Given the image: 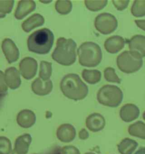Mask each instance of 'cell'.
I'll return each mask as SVG.
<instances>
[{
  "instance_id": "1",
  "label": "cell",
  "mask_w": 145,
  "mask_h": 154,
  "mask_svg": "<svg viewBox=\"0 0 145 154\" xmlns=\"http://www.w3.org/2000/svg\"><path fill=\"white\" fill-rule=\"evenodd\" d=\"M60 89L65 97L76 101L83 100L89 93L87 86L75 73H69L63 78Z\"/></svg>"
},
{
  "instance_id": "2",
  "label": "cell",
  "mask_w": 145,
  "mask_h": 154,
  "mask_svg": "<svg viewBox=\"0 0 145 154\" xmlns=\"http://www.w3.org/2000/svg\"><path fill=\"white\" fill-rule=\"evenodd\" d=\"M54 37L53 32L47 28L33 32L28 37L27 46L30 51L39 54H48L51 50Z\"/></svg>"
},
{
  "instance_id": "3",
  "label": "cell",
  "mask_w": 145,
  "mask_h": 154,
  "mask_svg": "<svg viewBox=\"0 0 145 154\" xmlns=\"http://www.w3.org/2000/svg\"><path fill=\"white\" fill-rule=\"evenodd\" d=\"M77 44L72 39L60 37L57 41L52 59L63 66H69L74 63L76 58Z\"/></svg>"
},
{
  "instance_id": "4",
  "label": "cell",
  "mask_w": 145,
  "mask_h": 154,
  "mask_svg": "<svg viewBox=\"0 0 145 154\" xmlns=\"http://www.w3.org/2000/svg\"><path fill=\"white\" fill-rule=\"evenodd\" d=\"M79 63L87 67H94L102 60V51L99 46L93 42H85L78 49Z\"/></svg>"
},
{
  "instance_id": "5",
  "label": "cell",
  "mask_w": 145,
  "mask_h": 154,
  "mask_svg": "<svg viewBox=\"0 0 145 154\" xmlns=\"http://www.w3.org/2000/svg\"><path fill=\"white\" fill-rule=\"evenodd\" d=\"M117 64L118 68L123 72H136L143 66L142 57L134 51H125L118 56Z\"/></svg>"
},
{
  "instance_id": "6",
  "label": "cell",
  "mask_w": 145,
  "mask_h": 154,
  "mask_svg": "<svg viewBox=\"0 0 145 154\" xmlns=\"http://www.w3.org/2000/svg\"><path fill=\"white\" fill-rule=\"evenodd\" d=\"M122 91L118 86L105 85L97 93V100L100 103L110 107H118L122 102Z\"/></svg>"
},
{
  "instance_id": "7",
  "label": "cell",
  "mask_w": 145,
  "mask_h": 154,
  "mask_svg": "<svg viewBox=\"0 0 145 154\" xmlns=\"http://www.w3.org/2000/svg\"><path fill=\"white\" fill-rule=\"evenodd\" d=\"M118 26V20L112 14L104 13L98 15L95 18V28L103 35H108L114 32Z\"/></svg>"
},
{
  "instance_id": "8",
  "label": "cell",
  "mask_w": 145,
  "mask_h": 154,
  "mask_svg": "<svg viewBox=\"0 0 145 154\" xmlns=\"http://www.w3.org/2000/svg\"><path fill=\"white\" fill-rule=\"evenodd\" d=\"M37 69V63L31 57H26L19 63V70L23 78L31 80L35 76Z\"/></svg>"
},
{
  "instance_id": "9",
  "label": "cell",
  "mask_w": 145,
  "mask_h": 154,
  "mask_svg": "<svg viewBox=\"0 0 145 154\" xmlns=\"http://www.w3.org/2000/svg\"><path fill=\"white\" fill-rule=\"evenodd\" d=\"M2 50L8 63H13L19 58V51L15 44L10 38H5L2 42Z\"/></svg>"
},
{
  "instance_id": "10",
  "label": "cell",
  "mask_w": 145,
  "mask_h": 154,
  "mask_svg": "<svg viewBox=\"0 0 145 154\" xmlns=\"http://www.w3.org/2000/svg\"><path fill=\"white\" fill-rule=\"evenodd\" d=\"M59 140L65 143L70 142L74 140L76 136V131L72 125L63 124L58 128L56 132Z\"/></svg>"
},
{
  "instance_id": "11",
  "label": "cell",
  "mask_w": 145,
  "mask_h": 154,
  "mask_svg": "<svg viewBox=\"0 0 145 154\" xmlns=\"http://www.w3.org/2000/svg\"><path fill=\"white\" fill-rule=\"evenodd\" d=\"M32 90L36 95L45 96L49 94L53 89V84L50 80L43 81L37 78L32 82Z\"/></svg>"
},
{
  "instance_id": "12",
  "label": "cell",
  "mask_w": 145,
  "mask_h": 154,
  "mask_svg": "<svg viewBox=\"0 0 145 154\" xmlns=\"http://www.w3.org/2000/svg\"><path fill=\"white\" fill-rule=\"evenodd\" d=\"M31 142L32 137L30 134L26 133L19 136L15 140L11 154H27Z\"/></svg>"
},
{
  "instance_id": "13",
  "label": "cell",
  "mask_w": 145,
  "mask_h": 154,
  "mask_svg": "<svg viewBox=\"0 0 145 154\" xmlns=\"http://www.w3.org/2000/svg\"><path fill=\"white\" fill-rule=\"evenodd\" d=\"M86 124L90 131L98 132L103 129L105 125V120L100 113H92L86 119Z\"/></svg>"
},
{
  "instance_id": "14",
  "label": "cell",
  "mask_w": 145,
  "mask_h": 154,
  "mask_svg": "<svg viewBox=\"0 0 145 154\" xmlns=\"http://www.w3.org/2000/svg\"><path fill=\"white\" fill-rule=\"evenodd\" d=\"M5 80L7 86L11 89H17L21 84L20 73L18 69L11 67L7 68L5 73Z\"/></svg>"
},
{
  "instance_id": "15",
  "label": "cell",
  "mask_w": 145,
  "mask_h": 154,
  "mask_svg": "<svg viewBox=\"0 0 145 154\" xmlns=\"http://www.w3.org/2000/svg\"><path fill=\"white\" fill-rule=\"evenodd\" d=\"M36 115L30 109H23L17 115V122L18 125L23 128L32 127L36 122Z\"/></svg>"
},
{
  "instance_id": "16",
  "label": "cell",
  "mask_w": 145,
  "mask_h": 154,
  "mask_svg": "<svg viewBox=\"0 0 145 154\" xmlns=\"http://www.w3.org/2000/svg\"><path fill=\"white\" fill-rule=\"evenodd\" d=\"M140 113V109L136 105L128 103L121 107L120 111V116L124 122H131L138 118Z\"/></svg>"
},
{
  "instance_id": "17",
  "label": "cell",
  "mask_w": 145,
  "mask_h": 154,
  "mask_svg": "<svg viewBox=\"0 0 145 154\" xmlns=\"http://www.w3.org/2000/svg\"><path fill=\"white\" fill-rule=\"evenodd\" d=\"M36 9V3L34 1H20L15 10V18L21 20Z\"/></svg>"
},
{
  "instance_id": "18",
  "label": "cell",
  "mask_w": 145,
  "mask_h": 154,
  "mask_svg": "<svg viewBox=\"0 0 145 154\" xmlns=\"http://www.w3.org/2000/svg\"><path fill=\"white\" fill-rule=\"evenodd\" d=\"M125 46V40L122 37L113 36L107 38L104 42V48L109 53L116 54L122 50Z\"/></svg>"
},
{
  "instance_id": "19",
  "label": "cell",
  "mask_w": 145,
  "mask_h": 154,
  "mask_svg": "<svg viewBox=\"0 0 145 154\" xmlns=\"http://www.w3.org/2000/svg\"><path fill=\"white\" fill-rule=\"evenodd\" d=\"M44 22L45 19L42 15L40 14H34L23 22L22 28L24 32L28 33L35 28L43 26Z\"/></svg>"
},
{
  "instance_id": "20",
  "label": "cell",
  "mask_w": 145,
  "mask_h": 154,
  "mask_svg": "<svg viewBox=\"0 0 145 154\" xmlns=\"http://www.w3.org/2000/svg\"><path fill=\"white\" fill-rule=\"evenodd\" d=\"M129 48L131 51H134L145 57V36L135 35L129 41Z\"/></svg>"
},
{
  "instance_id": "21",
  "label": "cell",
  "mask_w": 145,
  "mask_h": 154,
  "mask_svg": "<svg viewBox=\"0 0 145 154\" xmlns=\"http://www.w3.org/2000/svg\"><path fill=\"white\" fill-rule=\"evenodd\" d=\"M138 146L136 140L126 138L118 145V150L121 154H132Z\"/></svg>"
},
{
  "instance_id": "22",
  "label": "cell",
  "mask_w": 145,
  "mask_h": 154,
  "mask_svg": "<svg viewBox=\"0 0 145 154\" xmlns=\"http://www.w3.org/2000/svg\"><path fill=\"white\" fill-rule=\"evenodd\" d=\"M82 76L85 82L90 84L98 83L101 80L102 74L97 69H86L83 70Z\"/></svg>"
},
{
  "instance_id": "23",
  "label": "cell",
  "mask_w": 145,
  "mask_h": 154,
  "mask_svg": "<svg viewBox=\"0 0 145 154\" xmlns=\"http://www.w3.org/2000/svg\"><path fill=\"white\" fill-rule=\"evenodd\" d=\"M128 132L131 136L145 140V124L138 121L130 125L128 128Z\"/></svg>"
},
{
  "instance_id": "24",
  "label": "cell",
  "mask_w": 145,
  "mask_h": 154,
  "mask_svg": "<svg viewBox=\"0 0 145 154\" xmlns=\"http://www.w3.org/2000/svg\"><path fill=\"white\" fill-rule=\"evenodd\" d=\"M52 73V63L46 61H41L40 62L39 76L43 81L50 80Z\"/></svg>"
},
{
  "instance_id": "25",
  "label": "cell",
  "mask_w": 145,
  "mask_h": 154,
  "mask_svg": "<svg viewBox=\"0 0 145 154\" xmlns=\"http://www.w3.org/2000/svg\"><path fill=\"white\" fill-rule=\"evenodd\" d=\"M55 9L59 14L66 15L72 9V3L70 1H57L55 4Z\"/></svg>"
},
{
  "instance_id": "26",
  "label": "cell",
  "mask_w": 145,
  "mask_h": 154,
  "mask_svg": "<svg viewBox=\"0 0 145 154\" xmlns=\"http://www.w3.org/2000/svg\"><path fill=\"white\" fill-rule=\"evenodd\" d=\"M131 11L136 17L145 16V1H134L131 6Z\"/></svg>"
},
{
  "instance_id": "27",
  "label": "cell",
  "mask_w": 145,
  "mask_h": 154,
  "mask_svg": "<svg viewBox=\"0 0 145 154\" xmlns=\"http://www.w3.org/2000/svg\"><path fill=\"white\" fill-rule=\"evenodd\" d=\"M108 1H85L86 8L92 11L103 9L107 5Z\"/></svg>"
},
{
  "instance_id": "28",
  "label": "cell",
  "mask_w": 145,
  "mask_h": 154,
  "mask_svg": "<svg viewBox=\"0 0 145 154\" xmlns=\"http://www.w3.org/2000/svg\"><path fill=\"white\" fill-rule=\"evenodd\" d=\"M14 1H0V19L4 18L6 14L11 12Z\"/></svg>"
},
{
  "instance_id": "29",
  "label": "cell",
  "mask_w": 145,
  "mask_h": 154,
  "mask_svg": "<svg viewBox=\"0 0 145 154\" xmlns=\"http://www.w3.org/2000/svg\"><path fill=\"white\" fill-rule=\"evenodd\" d=\"M12 150L11 142L9 138L0 137V154H10Z\"/></svg>"
},
{
  "instance_id": "30",
  "label": "cell",
  "mask_w": 145,
  "mask_h": 154,
  "mask_svg": "<svg viewBox=\"0 0 145 154\" xmlns=\"http://www.w3.org/2000/svg\"><path fill=\"white\" fill-rule=\"evenodd\" d=\"M104 75L105 79L107 82L118 84H120L121 82V80L118 77L114 68L112 67L105 68L104 71Z\"/></svg>"
},
{
  "instance_id": "31",
  "label": "cell",
  "mask_w": 145,
  "mask_h": 154,
  "mask_svg": "<svg viewBox=\"0 0 145 154\" xmlns=\"http://www.w3.org/2000/svg\"><path fill=\"white\" fill-rule=\"evenodd\" d=\"M5 80V75L4 72L0 71V94L4 95L8 89Z\"/></svg>"
},
{
  "instance_id": "32",
  "label": "cell",
  "mask_w": 145,
  "mask_h": 154,
  "mask_svg": "<svg viewBox=\"0 0 145 154\" xmlns=\"http://www.w3.org/2000/svg\"><path fill=\"white\" fill-rule=\"evenodd\" d=\"M62 154H81L79 149L73 146H66L61 149Z\"/></svg>"
},
{
  "instance_id": "33",
  "label": "cell",
  "mask_w": 145,
  "mask_h": 154,
  "mask_svg": "<svg viewBox=\"0 0 145 154\" xmlns=\"http://www.w3.org/2000/svg\"><path fill=\"white\" fill-rule=\"evenodd\" d=\"M114 7L120 11L125 9L129 3V1H112Z\"/></svg>"
},
{
  "instance_id": "34",
  "label": "cell",
  "mask_w": 145,
  "mask_h": 154,
  "mask_svg": "<svg viewBox=\"0 0 145 154\" xmlns=\"http://www.w3.org/2000/svg\"><path fill=\"white\" fill-rule=\"evenodd\" d=\"M89 137V133L85 129H82L79 132V138L82 140H87Z\"/></svg>"
},
{
  "instance_id": "35",
  "label": "cell",
  "mask_w": 145,
  "mask_h": 154,
  "mask_svg": "<svg viewBox=\"0 0 145 154\" xmlns=\"http://www.w3.org/2000/svg\"><path fill=\"white\" fill-rule=\"evenodd\" d=\"M45 154H62L61 148L59 146H56L51 149Z\"/></svg>"
},
{
  "instance_id": "36",
  "label": "cell",
  "mask_w": 145,
  "mask_h": 154,
  "mask_svg": "<svg viewBox=\"0 0 145 154\" xmlns=\"http://www.w3.org/2000/svg\"><path fill=\"white\" fill-rule=\"evenodd\" d=\"M135 23L138 27L145 31V20H136Z\"/></svg>"
},
{
  "instance_id": "37",
  "label": "cell",
  "mask_w": 145,
  "mask_h": 154,
  "mask_svg": "<svg viewBox=\"0 0 145 154\" xmlns=\"http://www.w3.org/2000/svg\"><path fill=\"white\" fill-rule=\"evenodd\" d=\"M134 154H145V147H140V149H138Z\"/></svg>"
},
{
  "instance_id": "38",
  "label": "cell",
  "mask_w": 145,
  "mask_h": 154,
  "mask_svg": "<svg viewBox=\"0 0 145 154\" xmlns=\"http://www.w3.org/2000/svg\"><path fill=\"white\" fill-rule=\"evenodd\" d=\"M143 119L145 120V111L144 112L143 114Z\"/></svg>"
},
{
  "instance_id": "39",
  "label": "cell",
  "mask_w": 145,
  "mask_h": 154,
  "mask_svg": "<svg viewBox=\"0 0 145 154\" xmlns=\"http://www.w3.org/2000/svg\"><path fill=\"white\" fill-rule=\"evenodd\" d=\"M85 154H95V153H92V152H87Z\"/></svg>"
},
{
  "instance_id": "40",
  "label": "cell",
  "mask_w": 145,
  "mask_h": 154,
  "mask_svg": "<svg viewBox=\"0 0 145 154\" xmlns=\"http://www.w3.org/2000/svg\"><path fill=\"white\" fill-rule=\"evenodd\" d=\"M3 96H4V95H1L0 94V100H1V97H3Z\"/></svg>"
}]
</instances>
